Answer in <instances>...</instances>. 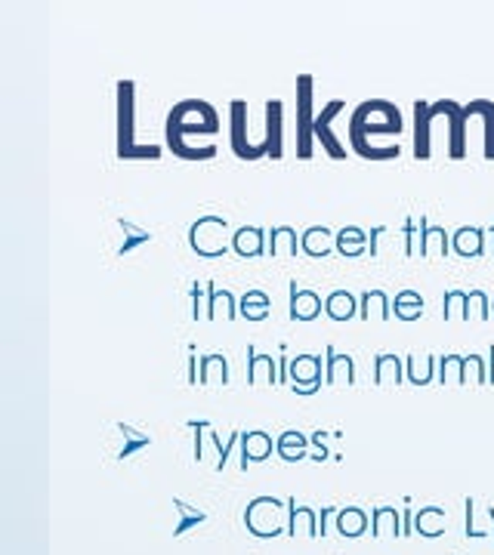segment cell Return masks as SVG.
Returning a JSON list of instances; mask_svg holds the SVG:
<instances>
[{
	"label": "cell",
	"mask_w": 494,
	"mask_h": 555,
	"mask_svg": "<svg viewBox=\"0 0 494 555\" xmlns=\"http://www.w3.org/2000/svg\"><path fill=\"white\" fill-rule=\"evenodd\" d=\"M402 130V114H398L396 103L387 99H368L352 112L349 121V143L356 148V154H362L368 161H389L398 158V145H374L371 136H396Z\"/></svg>",
	"instance_id": "6da1fadb"
},
{
	"label": "cell",
	"mask_w": 494,
	"mask_h": 555,
	"mask_svg": "<svg viewBox=\"0 0 494 555\" xmlns=\"http://www.w3.org/2000/svg\"><path fill=\"white\" fill-rule=\"evenodd\" d=\"M117 154L121 158H161V145H136V84L117 81Z\"/></svg>",
	"instance_id": "7a4b0ae2"
},
{
	"label": "cell",
	"mask_w": 494,
	"mask_h": 555,
	"mask_svg": "<svg viewBox=\"0 0 494 555\" xmlns=\"http://www.w3.org/2000/svg\"><path fill=\"white\" fill-rule=\"evenodd\" d=\"M167 133H176V136H214L219 133V114L217 108L204 99H183L170 108L167 117Z\"/></svg>",
	"instance_id": "3957f363"
},
{
	"label": "cell",
	"mask_w": 494,
	"mask_h": 555,
	"mask_svg": "<svg viewBox=\"0 0 494 555\" xmlns=\"http://www.w3.org/2000/svg\"><path fill=\"white\" fill-rule=\"evenodd\" d=\"M226 234H229V223H226L223 216L207 213V216H201V220L192 223L189 247L198 256H204V260H219V256L232 247V241H226ZM229 238H232V234H229Z\"/></svg>",
	"instance_id": "277c9868"
},
{
	"label": "cell",
	"mask_w": 494,
	"mask_h": 555,
	"mask_svg": "<svg viewBox=\"0 0 494 555\" xmlns=\"http://www.w3.org/2000/svg\"><path fill=\"white\" fill-rule=\"evenodd\" d=\"M312 139H316V114H312V74L297 77V154L312 158Z\"/></svg>",
	"instance_id": "5b68a950"
},
{
	"label": "cell",
	"mask_w": 494,
	"mask_h": 555,
	"mask_svg": "<svg viewBox=\"0 0 494 555\" xmlns=\"http://www.w3.org/2000/svg\"><path fill=\"white\" fill-rule=\"evenodd\" d=\"M229 112H232V130H229L232 152L238 154L241 161H260L263 154H269V148H266V145L250 143V130H247V103H245V99H232Z\"/></svg>",
	"instance_id": "8992f818"
},
{
	"label": "cell",
	"mask_w": 494,
	"mask_h": 555,
	"mask_svg": "<svg viewBox=\"0 0 494 555\" xmlns=\"http://www.w3.org/2000/svg\"><path fill=\"white\" fill-rule=\"evenodd\" d=\"M287 386L294 389L297 395H316L321 386H325V358L318 355H297L291 362V382Z\"/></svg>",
	"instance_id": "52a82bcc"
},
{
	"label": "cell",
	"mask_w": 494,
	"mask_h": 555,
	"mask_svg": "<svg viewBox=\"0 0 494 555\" xmlns=\"http://www.w3.org/2000/svg\"><path fill=\"white\" fill-rule=\"evenodd\" d=\"M340 112H343V99H331V103H328L316 114V139H318L321 145H325V152L331 154L334 161H347V145H343V139L337 136L334 127H331V121Z\"/></svg>",
	"instance_id": "ba28073f"
},
{
	"label": "cell",
	"mask_w": 494,
	"mask_h": 555,
	"mask_svg": "<svg viewBox=\"0 0 494 555\" xmlns=\"http://www.w3.org/2000/svg\"><path fill=\"white\" fill-rule=\"evenodd\" d=\"M263 143L269 145V158H281V154H285V103H281V99H269V103H266Z\"/></svg>",
	"instance_id": "9c48e42d"
},
{
	"label": "cell",
	"mask_w": 494,
	"mask_h": 555,
	"mask_svg": "<svg viewBox=\"0 0 494 555\" xmlns=\"http://www.w3.org/2000/svg\"><path fill=\"white\" fill-rule=\"evenodd\" d=\"M321 312H325V300L309 287H300L297 281H291V309H287L291 322H312Z\"/></svg>",
	"instance_id": "30bf717a"
},
{
	"label": "cell",
	"mask_w": 494,
	"mask_h": 555,
	"mask_svg": "<svg viewBox=\"0 0 494 555\" xmlns=\"http://www.w3.org/2000/svg\"><path fill=\"white\" fill-rule=\"evenodd\" d=\"M325 382H331V386H356V362H352V355L328 346L325 349Z\"/></svg>",
	"instance_id": "8fae6325"
},
{
	"label": "cell",
	"mask_w": 494,
	"mask_h": 555,
	"mask_svg": "<svg viewBox=\"0 0 494 555\" xmlns=\"http://www.w3.org/2000/svg\"><path fill=\"white\" fill-rule=\"evenodd\" d=\"M276 451V441L269 439V432H260V429H254V432H245L241 435V472H247L250 463H263V460H269V453Z\"/></svg>",
	"instance_id": "7c38bea8"
},
{
	"label": "cell",
	"mask_w": 494,
	"mask_h": 555,
	"mask_svg": "<svg viewBox=\"0 0 494 555\" xmlns=\"http://www.w3.org/2000/svg\"><path fill=\"white\" fill-rule=\"evenodd\" d=\"M269 241H266V229L263 225H241L238 232H232V250L245 260H254V256H263Z\"/></svg>",
	"instance_id": "4fadbf2b"
},
{
	"label": "cell",
	"mask_w": 494,
	"mask_h": 555,
	"mask_svg": "<svg viewBox=\"0 0 494 555\" xmlns=\"http://www.w3.org/2000/svg\"><path fill=\"white\" fill-rule=\"evenodd\" d=\"M247 382L260 386V382H278V358L257 352L254 342H247Z\"/></svg>",
	"instance_id": "5bb4252c"
},
{
	"label": "cell",
	"mask_w": 494,
	"mask_h": 555,
	"mask_svg": "<svg viewBox=\"0 0 494 555\" xmlns=\"http://www.w3.org/2000/svg\"><path fill=\"white\" fill-rule=\"evenodd\" d=\"M300 250L306 256H312V260L328 256L331 250H337V234L331 229H325V225H309V229L300 234Z\"/></svg>",
	"instance_id": "9a60e30c"
},
{
	"label": "cell",
	"mask_w": 494,
	"mask_h": 555,
	"mask_svg": "<svg viewBox=\"0 0 494 555\" xmlns=\"http://www.w3.org/2000/svg\"><path fill=\"white\" fill-rule=\"evenodd\" d=\"M300 525H306V534L316 540L318 537V512L312 510V506H297L294 497L287 500V521H285V534L287 537H297V530Z\"/></svg>",
	"instance_id": "2e32d148"
},
{
	"label": "cell",
	"mask_w": 494,
	"mask_h": 555,
	"mask_svg": "<svg viewBox=\"0 0 494 555\" xmlns=\"http://www.w3.org/2000/svg\"><path fill=\"white\" fill-rule=\"evenodd\" d=\"M219 312H223L226 322H235V318L241 315L235 296L229 291H217V287L207 281V302H204V318H217Z\"/></svg>",
	"instance_id": "e0dca14e"
},
{
	"label": "cell",
	"mask_w": 494,
	"mask_h": 555,
	"mask_svg": "<svg viewBox=\"0 0 494 555\" xmlns=\"http://www.w3.org/2000/svg\"><path fill=\"white\" fill-rule=\"evenodd\" d=\"M297 250H300V232H294V225H276V229H269V247H266V253L297 256Z\"/></svg>",
	"instance_id": "ac0fdd59"
},
{
	"label": "cell",
	"mask_w": 494,
	"mask_h": 555,
	"mask_svg": "<svg viewBox=\"0 0 494 555\" xmlns=\"http://www.w3.org/2000/svg\"><path fill=\"white\" fill-rule=\"evenodd\" d=\"M217 373H219V386H229L232 373H229V362H226L223 352H210V355H201L198 386H207V382H214Z\"/></svg>",
	"instance_id": "d6986e66"
},
{
	"label": "cell",
	"mask_w": 494,
	"mask_h": 555,
	"mask_svg": "<svg viewBox=\"0 0 494 555\" xmlns=\"http://www.w3.org/2000/svg\"><path fill=\"white\" fill-rule=\"evenodd\" d=\"M325 315L331 322H352L358 315V300L349 291H334L325 300Z\"/></svg>",
	"instance_id": "ffe728a7"
},
{
	"label": "cell",
	"mask_w": 494,
	"mask_h": 555,
	"mask_svg": "<svg viewBox=\"0 0 494 555\" xmlns=\"http://www.w3.org/2000/svg\"><path fill=\"white\" fill-rule=\"evenodd\" d=\"M429 121H433L429 105L427 103L414 105V154L418 158H427L429 154Z\"/></svg>",
	"instance_id": "44dd1931"
},
{
	"label": "cell",
	"mask_w": 494,
	"mask_h": 555,
	"mask_svg": "<svg viewBox=\"0 0 494 555\" xmlns=\"http://www.w3.org/2000/svg\"><path fill=\"white\" fill-rule=\"evenodd\" d=\"M368 250V232L358 225H343L337 232V253L340 256H362Z\"/></svg>",
	"instance_id": "7402d4cb"
},
{
	"label": "cell",
	"mask_w": 494,
	"mask_h": 555,
	"mask_svg": "<svg viewBox=\"0 0 494 555\" xmlns=\"http://www.w3.org/2000/svg\"><path fill=\"white\" fill-rule=\"evenodd\" d=\"M368 528V512L362 506H343L340 512H337V530H340L343 537H362Z\"/></svg>",
	"instance_id": "603a6c76"
},
{
	"label": "cell",
	"mask_w": 494,
	"mask_h": 555,
	"mask_svg": "<svg viewBox=\"0 0 494 555\" xmlns=\"http://www.w3.org/2000/svg\"><path fill=\"white\" fill-rule=\"evenodd\" d=\"M393 306H389L387 293L383 291H365L362 293V302H358V318L362 322H371V318H380V322H387L393 312H389Z\"/></svg>",
	"instance_id": "cb8c5ba5"
},
{
	"label": "cell",
	"mask_w": 494,
	"mask_h": 555,
	"mask_svg": "<svg viewBox=\"0 0 494 555\" xmlns=\"http://www.w3.org/2000/svg\"><path fill=\"white\" fill-rule=\"evenodd\" d=\"M269 309H272V300H269V293H263V291H247L238 302V312L247 318V322H263V318H269Z\"/></svg>",
	"instance_id": "d4e9b609"
},
{
	"label": "cell",
	"mask_w": 494,
	"mask_h": 555,
	"mask_svg": "<svg viewBox=\"0 0 494 555\" xmlns=\"http://www.w3.org/2000/svg\"><path fill=\"white\" fill-rule=\"evenodd\" d=\"M306 435L303 432H294V429H287V432H281L278 439V457L285 460V463H297V460L309 457V451H306Z\"/></svg>",
	"instance_id": "484cf974"
},
{
	"label": "cell",
	"mask_w": 494,
	"mask_h": 555,
	"mask_svg": "<svg viewBox=\"0 0 494 555\" xmlns=\"http://www.w3.org/2000/svg\"><path fill=\"white\" fill-rule=\"evenodd\" d=\"M117 225H121V232H124V241H121V247H117V256H127L133 253L136 247H143L152 241V232L148 229H139L136 223H130V220H117Z\"/></svg>",
	"instance_id": "4316f807"
},
{
	"label": "cell",
	"mask_w": 494,
	"mask_h": 555,
	"mask_svg": "<svg viewBox=\"0 0 494 555\" xmlns=\"http://www.w3.org/2000/svg\"><path fill=\"white\" fill-rule=\"evenodd\" d=\"M371 519H374V525H371L374 537L387 534V530H393V534L402 537V519H398V512L393 510V506H374Z\"/></svg>",
	"instance_id": "83f0119b"
},
{
	"label": "cell",
	"mask_w": 494,
	"mask_h": 555,
	"mask_svg": "<svg viewBox=\"0 0 494 555\" xmlns=\"http://www.w3.org/2000/svg\"><path fill=\"white\" fill-rule=\"evenodd\" d=\"M374 382H378V386H383V382H402V362H398L396 355L380 352V355L374 358Z\"/></svg>",
	"instance_id": "f1b7e54d"
},
{
	"label": "cell",
	"mask_w": 494,
	"mask_h": 555,
	"mask_svg": "<svg viewBox=\"0 0 494 555\" xmlns=\"http://www.w3.org/2000/svg\"><path fill=\"white\" fill-rule=\"evenodd\" d=\"M117 432H121V439H124V448L117 451V460H127L130 453L146 451L148 444H152V439H148L146 432H139V429H133L130 423H117Z\"/></svg>",
	"instance_id": "f546056e"
},
{
	"label": "cell",
	"mask_w": 494,
	"mask_h": 555,
	"mask_svg": "<svg viewBox=\"0 0 494 555\" xmlns=\"http://www.w3.org/2000/svg\"><path fill=\"white\" fill-rule=\"evenodd\" d=\"M393 315L402 318V322H414V318L423 315V300L414 291H402L393 300Z\"/></svg>",
	"instance_id": "4dcf8cb0"
},
{
	"label": "cell",
	"mask_w": 494,
	"mask_h": 555,
	"mask_svg": "<svg viewBox=\"0 0 494 555\" xmlns=\"http://www.w3.org/2000/svg\"><path fill=\"white\" fill-rule=\"evenodd\" d=\"M174 506L179 510V515H183V519H179V525H176L174 530H170V534H174V537H183L186 530H192L195 525H204V521H207V512L195 510V506H189V503H186V500L174 497Z\"/></svg>",
	"instance_id": "1f68e13d"
},
{
	"label": "cell",
	"mask_w": 494,
	"mask_h": 555,
	"mask_svg": "<svg viewBox=\"0 0 494 555\" xmlns=\"http://www.w3.org/2000/svg\"><path fill=\"white\" fill-rule=\"evenodd\" d=\"M207 439L214 441V448H217V472H223L226 463H229V457H232V451L241 448V432L235 429V432H229V441H219V435L207 429Z\"/></svg>",
	"instance_id": "d6a6232c"
},
{
	"label": "cell",
	"mask_w": 494,
	"mask_h": 555,
	"mask_svg": "<svg viewBox=\"0 0 494 555\" xmlns=\"http://www.w3.org/2000/svg\"><path fill=\"white\" fill-rule=\"evenodd\" d=\"M429 377H433V358H408V380L418 382V386H427Z\"/></svg>",
	"instance_id": "836d02e7"
},
{
	"label": "cell",
	"mask_w": 494,
	"mask_h": 555,
	"mask_svg": "<svg viewBox=\"0 0 494 555\" xmlns=\"http://www.w3.org/2000/svg\"><path fill=\"white\" fill-rule=\"evenodd\" d=\"M439 510H433V506H429V510H420L418 512V530L423 537H436V534H442V530L436 528V519H439Z\"/></svg>",
	"instance_id": "e575fe53"
},
{
	"label": "cell",
	"mask_w": 494,
	"mask_h": 555,
	"mask_svg": "<svg viewBox=\"0 0 494 555\" xmlns=\"http://www.w3.org/2000/svg\"><path fill=\"white\" fill-rule=\"evenodd\" d=\"M189 429H195V463H201V460H204V444H201V439L207 435L210 423H207V420H189Z\"/></svg>",
	"instance_id": "d590c367"
},
{
	"label": "cell",
	"mask_w": 494,
	"mask_h": 555,
	"mask_svg": "<svg viewBox=\"0 0 494 555\" xmlns=\"http://www.w3.org/2000/svg\"><path fill=\"white\" fill-rule=\"evenodd\" d=\"M476 241H479V232H476V229L458 232V250H460V253H467V250H476Z\"/></svg>",
	"instance_id": "8d00e7d4"
},
{
	"label": "cell",
	"mask_w": 494,
	"mask_h": 555,
	"mask_svg": "<svg viewBox=\"0 0 494 555\" xmlns=\"http://www.w3.org/2000/svg\"><path fill=\"white\" fill-rule=\"evenodd\" d=\"M325 439H328V432H316V435H312V444H316V451L309 453V460H316V463H321V460L331 457L328 448H325Z\"/></svg>",
	"instance_id": "74e56055"
},
{
	"label": "cell",
	"mask_w": 494,
	"mask_h": 555,
	"mask_svg": "<svg viewBox=\"0 0 494 555\" xmlns=\"http://www.w3.org/2000/svg\"><path fill=\"white\" fill-rule=\"evenodd\" d=\"M383 232H387V229H383V225H374V229L368 232V253H371V256H378V253H380L378 244H380V234H383Z\"/></svg>",
	"instance_id": "f35d334b"
},
{
	"label": "cell",
	"mask_w": 494,
	"mask_h": 555,
	"mask_svg": "<svg viewBox=\"0 0 494 555\" xmlns=\"http://www.w3.org/2000/svg\"><path fill=\"white\" fill-rule=\"evenodd\" d=\"M201 287H204V284H192V318H195V322H201V318H204V309H201Z\"/></svg>",
	"instance_id": "ab89813d"
},
{
	"label": "cell",
	"mask_w": 494,
	"mask_h": 555,
	"mask_svg": "<svg viewBox=\"0 0 494 555\" xmlns=\"http://www.w3.org/2000/svg\"><path fill=\"white\" fill-rule=\"evenodd\" d=\"M337 512H340L337 506H325V510H321V515H318V537L328 534V519H331V515H337Z\"/></svg>",
	"instance_id": "60d3db41"
},
{
	"label": "cell",
	"mask_w": 494,
	"mask_h": 555,
	"mask_svg": "<svg viewBox=\"0 0 494 555\" xmlns=\"http://www.w3.org/2000/svg\"><path fill=\"white\" fill-rule=\"evenodd\" d=\"M405 253L411 256L414 253V223L405 220Z\"/></svg>",
	"instance_id": "b9f144b4"
},
{
	"label": "cell",
	"mask_w": 494,
	"mask_h": 555,
	"mask_svg": "<svg viewBox=\"0 0 494 555\" xmlns=\"http://www.w3.org/2000/svg\"><path fill=\"white\" fill-rule=\"evenodd\" d=\"M411 525H414V521H411V512L405 510V515H402V537L411 534Z\"/></svg>",
	"instance_id": "7bdbcfd3"
}]
</instances>
